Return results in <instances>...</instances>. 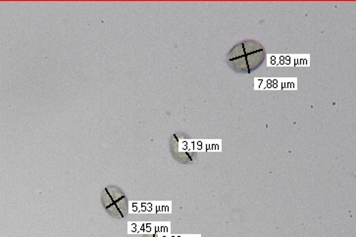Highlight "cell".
Returning a JSON list of instances; mask_svg holds the SVG:
<instances>
[{
  "mask_svg": "<svg viewBox=\"0 0 356 237\" xmlns=\"http://www.w3.org/2000/svg\"><path fill=\"white\" fill-rule=\"evenodd\" d=\"M265 51L259 43L247 42L240 43L232 50L228 62L234 70L250 73L264 62Z\"/></svg>",
  "mask_w": 356,
  "mask_h": 237,
  "instance_id": "6da1fadb",
  "label": "cell"
},
{
  "mask_svg": "<svg viewBox=\"0 0 356 237\" xmlns=\"http://www.w3.org/2000/svg\"><path fill=\"white\" fill-rule=\"evenodd\" d=\"M102 203L112 217L122 219L128 214V201L125 194L119 188L111 186L105 189L102 194Z\"/></svg>",
  "mask_w": 356,
  "mask_h": 237,
  "instance_id": "7a4b0ae2",
  "label": "cell"
},
{
  "mask_svg": "<svg viewBox=\"0 0 356 237\" xmlns=\"http://www.w3.org/2000/svg\"><path fill=\"white\" fill-rule=\"evenodd\" d=\"M145 237H155V236H145Z\"/></svg>",
  "mask_w": 356,
  "mask_h": 237,
  "instance_id": "3957f363",
  "label": "cell"
}]
</instances>
